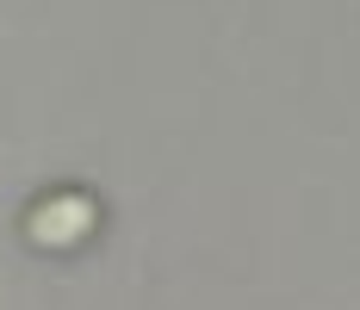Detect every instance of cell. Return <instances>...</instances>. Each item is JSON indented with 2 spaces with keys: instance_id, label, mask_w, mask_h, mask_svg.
<instances>
[{
  "instance_id": "cell-1",
  "label": "cell",
  "mask_w": 360,
  "mask_h": 310,
  "mask_svg": "<svg viewBox=\"0 0 360 310\" xmlns=\"http://www.w3.org/2000/svg\"><path fill=\"white\" fill-rule=\"evenodd\" d=\"M94 230V199H81V193H56V199H44L32 211V236L50 242V248H63V242H81Z\"/></svg>"
}]
</instances>
